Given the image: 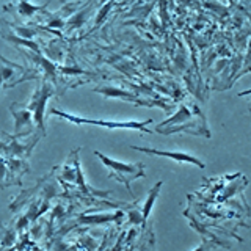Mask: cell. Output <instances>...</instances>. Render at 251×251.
Returning a JSON list of instances; mask_svg holds the SVG:
<instances>
[{
  "instance_id": "obj_1",
  "label": "cell",
  "mask_w": 251,
  "mask_h": 251,
  "mask_svg": "<svg viewBox=\"0 0 251 251\" xmlns=\"http://www.w3.org/2000/svg\"><path fill=\"white\" fill-rule=\"evenodd\" d=\"M99 159L102 160V163L110 170V177L116 179L118 182H121L126 185V188L129 190L130 195L132 193V188H130V182L133 179H138V177H145V165L143 163H123V162H118L110 159V157L100 154L99 151L94 152Z\"/></svg>"
},
{
  "instance_id": "obj_2",
  "label": "cell",
  "mask_w": 251,
  "mask_h": 251,
  "mask_svg": "<svg viewBox=\"0 0 251 251\" xmlns=\"http://www.w3.org/2000/svg\"><path fill=\"white\" fill-rule=\"evenodd\" d=\"M50 113L55 116H60L63 120H68L71 123H74L77 126L80 124H93V126H100V127H107V129H135V130H143V132H151L146 126L151 124L152 120H146V121H102V120H88V118H80V116H75V115H71V113H65L61 110L57 108H52Z\"/></svg>"
},
{
  "instance_id": "obj_3",
  "label": "cell",
  "mask_w": 251,
  "mask_h": 251,
  "mask_svg": "<svg viewBox=\"0 0 251 251\" xmlns=\"http://www.w3.org/2000/svg\"><path fill=\"white\" fill-rule=\"evenodd\" d=\"M53 94L52 86L47 83L46 80L41 83V86H38L36 91L33 93V98L28 105H25L31 113H33V120L38 126V129L41 130V135H46V127H44V112H46V104L47 99Z\"/></svg>"
},
{
  "instance_id": "obj_4",
  "label": "cell",
  "mask_w": 251,
  "mask_h": 251,
  "mask_svg": "<svg viewBox=\"0 0 251 251\" xmlns=\"http://www.w3.org/2000/svg\"><path fill=\"white\" fill-rule=\"evenodd\" d=\"M11 113L14 116V137H22V127H27L28 132H31V126H33V113L25 105L13 104Z\"/></svg>"
},
{
  "instance_id": "obj_5",
  "label": "cell",
  "mask_w": 251,
  "mask_h": 251,
  "mask_svg": "<svg viewBox=\"0 0 251 251\" xmlns=\"http://www.w3.org/2000/svg\"><path fill=\"white\" fill-rule=\"evenodd\" d=\"M133 149L141 152H146V154H152V155H160V157H168V159L175 160L177 163H193L196 165L198 168H204V165L200 159L190 155V154H185V152H179V151H159V149H149V148H141V146H132Z\"/></svg>"
},
{
  "instance_id": "obj_6",
  "label": "cell",
  "mask_w": 251,
  "mask_h": 251,
  "mask_svg": "<svg viewBox=\"0 0 251 251\" xmlns=\"http://www.w3.org/2000/svg\"><path fill=\"white\" fill-rule=\"evenodd\" d=\"M190 118H192L190 110H188L185 105H180V107H179V112H177L175 116H171L170 120H167V121L160 123V124H159V127H157V129H163L165 126H170V124H182V126H180V127H177V130H184V129H188L187 123L190 121ZM188 124H190V123H188Z\"/></svg>"
},
{
  "instance_id": "obj_7",
  "label": "cell",
  "mask_w": 251,
  "mask_h": 251,
  "mask_svg": "<svg viewBox=\"0 0 251 251\" xmlns=\"http://www.w3.org/2000/svg\"><path fill=\"white\" fill-rule=\"evenodd\" d=\"M160 187H162V182L157 184V185L152 188V190H151V193H149V196H148L146 204H145V207H143V218H145V220L149 217V214H151V209H152V206H154V201H155V198H157V195H159Z\"/></svg>"
},
{
  "instance_id": "obj_8",
  "label": "cell",
  "mask_w": 251,
  "mask_h": 251,
  "mask_svg": "<svg viewBox=\"0 0 251 251\" xmlns=\"http://www.w3.org/2000/svg\"><path fill=\"white\" fill-rule=\"evenodd\" d=\"M44 6H46V5H43V6H36V5H30V3H27V2H21V3L18 5V10H19L21 16H25V18H30V16H33L36 11H41Z\"/></svg>"
},
{
  "instance_id": "obj_9",
  "label": "cell",
  "mask_w": 251,
  "mask_h": 251,
  "mask_svg": "<svg viewBox=\"0 0 251 251\" xmlns=\"http://www.w3.org/2000/svg\"><path fill=\"white\" fill-rule=\"evenodd\" d=\"M3 177H6V160L0 155V188H3Z\"/></svg>"
},
{
  "instance_id": "obj_10",
  "label": "cell",
  "mask_w": 251,
  "mask_h": 251,
  "mask_svg": "<svg viewBox=\"0 0 251 251\" xmlns=\"http://www.w3.org/2000/svg\"><path fill=\"white\" fill-rule=\"evenodd\" d=\"M16 30L21 33V38H31L36 31L33 28H24V27H16Z\"/></svg>"
},
{
  "instance_id": "obj_11",
  "label": "cell",
  "mask_w": 251,
  "mask_h": 251,
  "mask_svg": "<svg viewBox=\"0 0 251 251\" xmlns=\"http://www.w3.org/2000/svg\"><path fill=\"white\" fill-rule=\"evenodd\" d=\"M212 247H215L212 242H204L202 245H200L198 248L193 250V251H210V250H212Z\"/></svg>"
},
{
  "instance_id": "obj_12",
  "label": "cell",
  "mask_w": 251,
  "mask_h": 251,
  "mask_svg": "<svg viewBox=\"0 0 251 251\" xmlns=\"http://www.w3.org/2000/svg\"><path fill=\"white\" fill-rule=\"evenodd\" d=\"M2 85H3V78L0 77V88H2Z\"/></svg>"
}]
</instances>
